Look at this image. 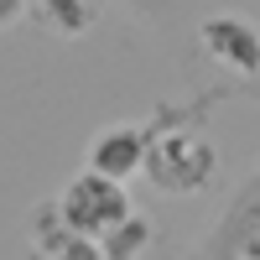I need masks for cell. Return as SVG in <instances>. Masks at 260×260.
I'll return each mask as SVG.
<instances>
[{
  "mask_svg": "<svg viewBox=\"0 0 260 260\" xmlns=\"http://www.w3.org/2000/svg\"><path fill=\"white\" fill-rule=\"evenodd\" d=\"M16 21H26V0H0V31H11Z\"/></svg>",
  "mask_w": 260,
  "mask_h": 260,
  "instance_id": "52a82bcc",
  "label": "cell"
},
{
  "mask_svg": "<svg viewBox=\"0 0 260 260\" xmlns=\"http://www.w3.org/2000/svg\"><path fill=\"white\" fill-rule=\"evenodd\" d=\"M52 203H57V219H62L68 234L99 240L104 229H115L130 213V192H125V182H110V177H99V172H78Z\"/></svg>",
  "mask_w": 260,
  "mask_h": 260,
  "instance_id": "6da1fadb",
  "label": "cell"
},
{
  "mask_svg": "<svg viewBox=\"0 0 260 260\" xmlns=\"http://www.w3.org/2000/svg\"><path fill=\"white\" fill-rule=\"evenodd\" d=\"M151 234H156V229H151V219L130 208L115 229L99 234V250H104V260H141V250L151 245Z\"/></svg>",
  "mask_w": 260,
  "mask_h": 260,
  "instance_id": "8992f818",
  "label": "cell"
},
{
  "mask_svg": "<svg viewBox=\"0 0 260 260\" xmlns=\"http://www.w3.org/2000/svg\"><path fill=\"white\" fill-rule=\"evenodd\" d=\"M141 167H146V130L130 125V120L104 125L89 141V156H83V172H99V177H110V182L141 177Z\"/></svg>",
  "mask_w": 260,
  "mask_h": 260,
  "instance_id": "277c9868",
  "label": "cell"
},
{
  "mask_svg": "<svg viewBox=\"0 0 260 260\" xmlns=\"http://www.w3.org/2000/svg\"><path fill=\"white\" fill-rule=\"evenodd\" d=\"M26 16H37L47 31L78 37V31H89V26H94L99 0H26Z\"/></svg>",
  "mask_w": 260,
  "mask_h": 260,
  "instance_id": "5b68a950",
  "label": "cell"
},
{
  "mask_svg": "<svg viewBox=\"0 0 260 260\" xmlns=\"http://www.w3.org/2000/svg\"><path fill=\"white\" fill-rule=\"evenodd\" d=\"M146 177L161 192H198L213 177V146L192 130H172V136L151 141L146 136Z\"/></svg>",
  "mask_w": 260,
  "mask_h": 260,
  "instance_id": "7a4b0ae2",
  "label": "cell"
},
{
  "mask_svg": "<svg viewBox=\"0 0 260 260\" xmlns=\"http://www.w3.org/2000/svg\"><path fill=\"white\" fill-rule=\"evenodd\" d=\"M198 42H203V52L219 62V68L240 73V78L260 73V26H255L250 16H240V11L208 16L203 26H198Z\"/></svg>",
  "mask_w": 260,
  "mask_h": 260,
  "instance_id": "3957f363",
  "label": "cell"
}]
</instances>
